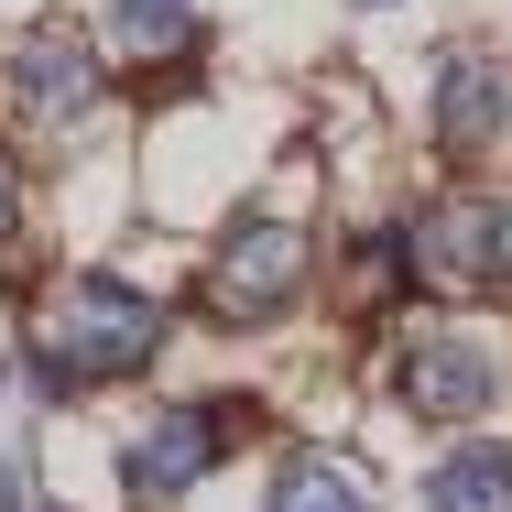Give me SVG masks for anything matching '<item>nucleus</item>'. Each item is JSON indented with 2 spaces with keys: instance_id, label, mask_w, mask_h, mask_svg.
I'll use <instances>...</instances> for the list:
<instances>
[{
  "instance_id": "1a4fd4ad",
  "label": "nucleus",
  "mask_w": 512,
  "mask_h": 512,
  "mask_svg": "<svg viewBox=\"0 0 512 512\" xmlns=\"http://www.w3.org/2000/svg\"><path fill=\"white\" fill-rule=\"evenodd\" d=\"M262 512H371V491H360L338 458H284V480H273Z\"/></svg>"
},
{
  "instance_id": "0eeeda50",
  "label": "nucleus",
  "mask_w": 512,
  "mask_h": 512,
  "mask_svg": "<svg viewBox=\"0 0 512 512\" xmlns=\"http://www.w3.org/2000/svg\"><path fill=\"white\" fill-rule=\"evenodd\" d=\"M502 120H512V66H491V55H458V66L436 77V142H447V153L502 142Z\"/></svg>"
},
{
  "instance_id": "f03ea898",
  "label": "nucleus",
  "mask_w": 512,
  "mask_h": 512,
  "mask_svg": "<svg viewBox=\"0 0 512 512\" xmlns=\"http://www.w3.org/2000/svg\"><path fill=\"white\" fill-rule=\"evenodd\" d=\"M295 284H306V240L284 229V218H251V229H229L218 240V262H207V316H229V327H262V316L295 306Z\"/></svg>"
},
{
  "instance_id": "423d86ee",
  "label": "nucleus",
  "mask_w": 512,
  "mask_h": 512,
  "mask_svg": "<svg viewBox=\"0 0 512 512\" xmlns=\"http://www.w3.org/2000/svg\"><path fill=\"white\" fill-rule=\"evenodd\" d=\"M502 393V360H491V338H414L404 360V404L436 414V425H469V414Z\"/></svg>"
},
{
  "instance_id": "20e7f679",
  "label": "nucleus",
  "mask_w": 512,
  "mask_h": 512,
  "mask_svg": "<svg viewBox=\"0 0 512 512\" xmlns=\"http://www.w3.org/2000/svg\"><path fill=\"white\" fill-rule=\"evenodd\" d=\"M218 458H229V414L175 404V414H153V425L131 436V458H120V491H131V502H175V491H197Z\"/></svg>"
},
{
  "instance_id": "39448f33",
  "label": "nucleus",
  "mask_w": 512,
  "mask_h": 512,
  "mask_svg": "<svg viewBox=\"0 0 512 512\" xmlns=\"http://www.w3.org/2000/svg\"><path fill=\"white\" fill-rule=\"evenodd\" d=\"M11 99H22V120H88V99H99V44L77 22L22 33L11 44Z\"/></svg>"
},
{
  "instance_id": "7ed1b4c3",
  "label": "nucleus",
  "mask_w": 512,
  "mask_h": 512,
  "mask_svg": "<svg viewBox=\"0 0 512 512\" xmlns=\"http://www.w3.org/2000/svg\"><path fill=\"white\" fill-rule=\"evenodd\" d=\"M502 273H512V207L502 197L425 207V229H414V284H436V295H491Z\"/></svg>"
},
{
  "instance_id": "6e6552de",
  "label": "nucleus",
  "mask_w": 512,
  "mask_h": 512,
  "mask_svg": "<svg viewBox=\"0 0 512 512\" xmlns=\"http://www.w3.org/2000/svg\"><path fill=\"white\" fill-rule=\"evenodd\" d=\"M425 491H436V512H512V458L502 447H447Z\"/></svg>"
},
{
  "instance_id": "f257e3e1",
  "label": "nucleus",
  "mask_w": 512,
  "mask_h": 512,
  "mask_svg": "<svg viewBox=\"0 0 512 512\" xmlns=\"http://www.w3.org/2000/svg\"><path fill=\"white\" fill-rule=\"evenodd\" d=\"M44 360L66 382H131V371L164 360V316L142 306L131 284H109V273H77L66 306H55V327H44Z\"/></svg>"
},
{
  "instance_id": "9b49d317",
  "label": "nucleus",
  "mask_w": 512,
  "mask_h": 512,
  "mask_svg": "<svg viewBox=\"0 0 512 512\" xmlns=\"http://www.w3.org/2000/svg\"><path fill=\"white\" fill-rule=\"evenodd\" d=\"M11 218H22V164L0 153V240H11Z\"/></svg>"
},
{
  "instance_id": "9d476101",
  "label": "nucleus",
  "mask_w": 512,
  "mask_h": 512,
  "mask_svg": "<svg viewBox=\"0 0 512 512\" xmlns=\"http://www.w3.org/2000/svg\"><path fill=\"white\" fill-rule=\"evenodd\" d=\"M109 33L131 55H186L197 44V0H109Z\"/></svg>"
}]
</instances>
